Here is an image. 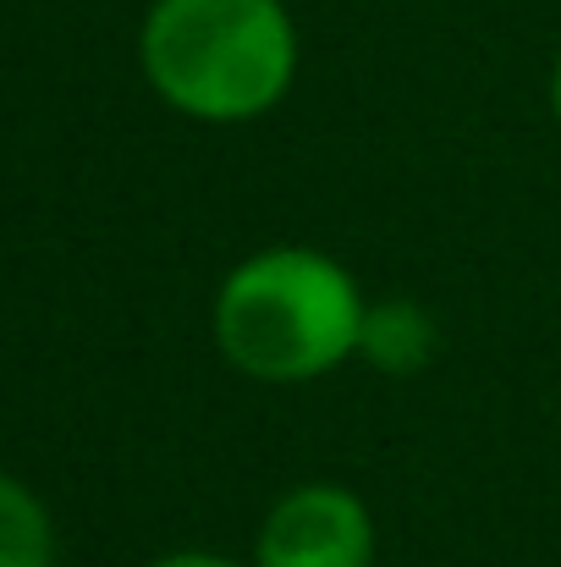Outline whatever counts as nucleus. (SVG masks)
<instances>
[{
  "label": "nucleus",
  "mask_w": 561,
  "mask_h": 567,
  "mask_svg": "<svg viewBox=\"0 0 561 567\" xmlns=\"http://www.w3.org/2000/svg\"><path fill=\"white\" fill-rule=\"evenodd\" d=\"M359 276L309 243H270L237 259L215 292V348L259 385H309L359 359L364 331Z\"/></svg>",
  "instance_id": "f257e3e1"
},
{
  "label": "nucleus",
  "mask_w": 561,
  "mask_h": 567,
  "mask_svg": "<svg viewBox=\"0 0 561 567\" xmlns=\"http://www.w3.org/2000/svg\"><path fill=\"white\" fill-rule=\"evenodd\" d=\"M138 61L172 111L237 127L287 100L298 78V22L281 0H155Z\"/></svg>",
  "instance_id": "f03ea898"
},
{
  "label": "nucleus",
  "mask_w": 561,
  "mask_h": 567,
  "mask_svg": "<svg viewBox=\"0 0 561 567\" xmlns=\"http://www.w3.org/2000/svg\"><path fill=\"white\" fill-rule=\"evenodd\" d=\"M374 513L359 491L309 480L287 491L259 535H253V567H374Z\"/></svg>",
  "instance_id": "7ed1b4c3"
},
{
  "label": "nucleus",
  "mask_w": 561,
  "mask_h": 567,
  "mask_svg": "<svg viewBox=\"0 0 561 567\" xmlns=\"http://www.w3.org/2000/svg\"><path fill=\"white\" fill-rule=\"evenodd\" d=\"M359 359L374 364L380 375H418L435 359V320L429 309H418L413 298H391L364 309V331H359Z\"/></svg>",
  "instance_id": "20e7f679"
},
{
  "label": "nucleus",
  "mask_w": 561,
  "mask_h": 567,
  "mask_svg": "<svg viewBox=\"0 0 561 567\" xmlns=\"http://www.w3.org/2000/svg\"><path fill=\"white\" fill-rule=\"evenodd\" d=\"M0 567H55L50 513L11 474H0Z\"/></svg>",
  "instance_id": "39448f33"
},
{
  "label": "nucleus",
  "mask_w": 561,
  "mask_h": 567,
  "mask_svg": "<svg viewBox=\"0 0 561 567\" xmlns=\"http://www.w3.org/2000/svg\"><path fill=\"white\" fill-rule=\"evenodd\" d=\"M149 567H253V563H237V557H220V551H172V557H155Z\"/></svg>",
  "instance_id": "423d86ee"
},
{
  "label": "nucleus",
  "mask_w": 561,
  "mask_h": 567,
  "mask_svg": "<svg viewBox=\"0 0 561 567\" xmlns=\"http://www.w3.org/2000/svg\"><path fill=\"white\" fill-rule=\"evenodd\" d=\"M551 111H557V122H561V55H557V66H551Z\"/></svg>",
  "instance_id": "0eeeda50"
}]
</instances>
